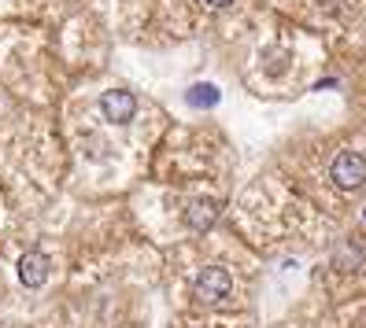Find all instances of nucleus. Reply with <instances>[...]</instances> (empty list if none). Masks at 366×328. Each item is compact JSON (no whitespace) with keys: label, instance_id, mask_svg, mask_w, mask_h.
I'll use <instances>...</instances> for the list:
<instances>
[{"label":"nucleus","instance_id":"obj_4","mask_svg":"<svg viewBox=\"0 0 366 328\" xmlns=\"http://www.w3.org/2000/svg\"><path fill=\"white\" fill-rule=\"evenodd\" d=\"M19 277H23L26 288H41V284H45V277H49V258L41 255V251L23 255V262H19Z\"/></svg>","mask_w":366,"mask_h":328},{"label":"nucleus","instance_id":"obj_1","mask_svg":"<svg viewBox=\"0 0 366 328\" xmlns=\"http://www.w3.org/2000/svg\"><path fill=\"white\" fill-rule=\"evenodd\" d=\"M330 178H333V185H337V188H344V192L359 188V185L366 181V159H362V155H355V151H344V155H337V159H333Z\"/></svg>","mask_w":366,"mask_h":328},{"label":"nucleus","instance_id":"obj_7","mask_svg":"<svg viewBox=\"0 0 366 328\" xmlns=\"http://www.w3.org/2000/svg\"><path fill=\"white\" fill-rule=\"evenodd\" d=\"M207 4H214V8H222V4H229V0H207Z\"/></svg>","mask_w":366,"mask_h":328},{"label":"nucleus","instance_id":"obj_2","mask_svg":"<svg viewBox=\"0 0 366 328\" xmlns=\"http://www.w3.org/2000/svg\"><path fill=\"white\" fill-rule=\"evenodd\" d=\"M229 288H233V277H229V270L226 266H207L200 277H197V299L200 302H219V299H226L229 295Z\"/></svg>","mask_w":366,"mask_h":328},{"label":"nucleus","instance_id":"obj_5","mask_svg":"<svg viewBox=\"0 0 366 328\" xmlns=\"http://www.w3.org/2000/svg\"><path fill=\"white\" fill-rule=\"evenodd\" d=\"M214 203H207V200H200V203H192L189 207V214H185V222H189V229H197V232H204V229H211V222H214Z\"/></svg>","mask_w":366,"mask_h":328},{"label":"nucleus","instance_id":"obj_6","mask_svg":"<svg viewBox=\"0 0 366 328\" xmlns=\"http://www.w3.org/2000/svg\"><path fill=\"white\" fill-rule=\"evenodd\" d=\"M189 103H192V107L219 103V89H214V85H192V89H189Z\"/></svg>","mask_w":366,"mask_h":328},{"label":"nucleus","instance_id":"obj_3","mask_svg":"<svg viewBox=\"0 0 366 328\" xmlns=\"http://www.w3.org/2000/svg\"><path fill=\"white\" fill-rule=\"evenodd\" d=\"M100 111H104L107 122H119V125H122V122L134 118L137 100H134V93H126V89H112V93L100 96Z\"/></svg>","mask_w":366,"mask_h":328}]
</instances>
